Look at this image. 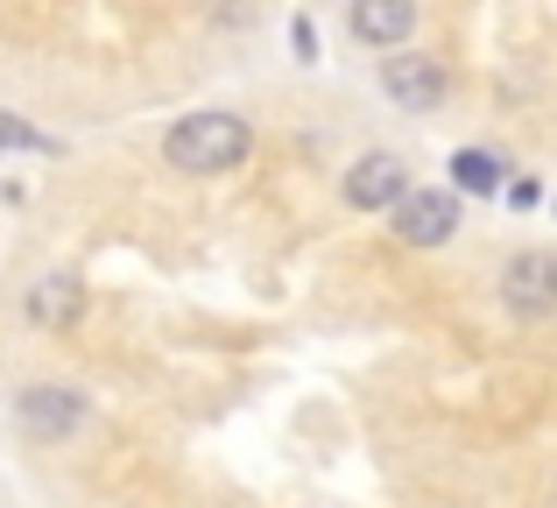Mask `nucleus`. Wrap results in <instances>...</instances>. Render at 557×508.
Returning a JSON list of instances; mask_svg holds the SVG:
<instances>
[{
  "instance_id": "f257e3e1",
  "label": "nucleus",
  "mask_w": 557,
  "mask_h": 508,
  "mask_svg": "<svg viewBox=\"0 0 557 508\" xmlns=\"http://www.w3.org/2000/svg\"><path fill=\"white\" fill-rule=\"evenodd\" d=\"M247 141H255V135H247L240 113H184V121L170 127L163 156H170V170H190V177H219V170H240Z\"/></svg>"
},
{
  "instance_id": "f03ea898",
  "label": "nucleus",
  "mask_w": 557,
  "mask_h": 508,
  "mask_svg": "<svg viewBox=\"0 0 557 508\" xmlns=\"http://www.w3.org/2000/svg\"><path fill=\"white\" fill-rule=\"evenodd\" d=\"M502 303L516 318H550L557 311V261L544 248H530V255H516L502 269Z\"/></svg>"
},
{
  "instance_id": "7ed1b4c3",
  "label": "nucleus",
  "mask_w": 557,
  "mask_h": 508,
  "mask_svg": "<svg viewBox=\"0 0 557 508\" xmlns=\"http://www.w3.org/2000/svg\"><path fill=\"white\" fill-rule=\"evenodd\" d=\"M451 234H459V198L451 191H403V206H395V240H409V248H445Z\"/></svg>"
},
{
  "instance_id": "20e7f679",
  "label": "nucleus",
  "mask_w": 557,
  "mask_h": 508,
  "mask_svg": "<svg viewBox=\"0 0 557 508\" xmlns=\"http://www.w3.org/2000/svg\"><path fill=\"white\" fill-rule=\"evenodd\" d=\"M381 92H388L395 107H409V113H431L437 99H445V71H437V57L395 50L388 64H381Z\"/></svg>"
},
{
  "instance_id": "39448f33",
  "label": "nucleus",
  "mask_w": 557,
  "mask_h": 508,
  "mask_svg": "<svg viewBox=\"0 0 557 508\" xmlns=\"http://www.w3.org/2000/svg\"><path fill=\"white\" fill-rule=\"evenodd\" d=\"M14 424H22L28 438L57 445V438H71V431L85 424V402L71 396V388H22V396H14Z\"/></svg>"
},
{
  "instance_id": "423d86ee",
  "label": "nucleus",
  "mask_w": 557,
  "mask_h": 508,
  "mask_svg": "<svg viewBox=\"0 0 557 508\" xmlns=\"http://www.w3.org/2000/svg\"><path fill=\"white\" fill-rule=\"evenodd\" d=\"M403 191H409V170L395 156H360L346 170V206H360V212H395Z\"/></svg>"
},
{
  "instance_id": "0eeeda50",
  "label": "nucleus",
  "mask_w": 557,
  "mask_h": 508,
  "mask_svg": "<svg viewBox=\"0 0 557 508\" xmlns=\"http://www.w3.org/2000/svg\"><path fill=\"white\" fill-rule=\"evenodd\" d=\"M22 311H28V325H42V332H71L85 318V283L57 269V275H42V283H28Z\"/></svg>"
},
{
  "instance_id": "6e6552de",
  "label": "nucleus",
  "mask_w": 557,
  "mask_h": 508,
  "mask_svg": "<svg viewBox=\"0 0 557 508\" xmlns=\"http://www.w3.org/2000/svg\"><path fill=\"white\" fill-rule=\"evenodd\" d=\"M409 28H417V8H403V0H360L354 8V36L374 42V50L381 42H403Z\"/></svg>"
},
{
  "instance_id": "1a4fd4ad",
  "label": "nucleus",
  "mask_w": 557,
  "mask_h": 508,
  "mask_svg": "<svg viewBox=\"0 0 557 508\" xmlns=\"http://www.w3.org/2000/svg\"><path fill=\"white\" fill-rule=\"evenodd\" d=\"M451 184H459V191H502V156L459 149V156H451Z\"/></svg>"
},
{
  "instance_id": "9d476101",
  "label": "nucleus",
  "mask_w": 557,
  "mask_h": 508,
  "mask_svg": "<svg viewBox=\"0 0 557 508\" xmlns=\"http://www.w3.org/2000/svg\"><path fill=\"white\" fill-rule=\"evenodd\" d=\"M0 149H50V141H42L36 127H22V121H0Z\"/></svg>"
},
{
  "instance_id": "9b49d317",
  "label": "nucleus",
  "mask_w": 557,
  "mask_h": 508,
  "mask_svg": "<svg viewBox=\"0 0 557 508\" xmlns=\"http://www.w3.org/2000/svg\"><path fill=\"white\" fill-rule=\"evenodd\" d=\"M289 42H297V57H318V36H311V22H289Z\"/></svg>"
}]
</instances>
